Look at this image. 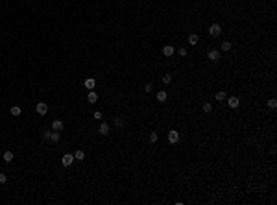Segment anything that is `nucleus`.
Instances as JSON below:
<instances>
[{
	"label": "nucleus",
	"instance_id": "1",
	"mask_svg": "<svg viewBox=\"0 0 277 205\" xmlns=\"http://www.w3.org/2000/svg\"><path fill=\"white\" fill-rule=\"evenodd\" d=\"M209 33H211L213 37H218L220 33H222V26H220V24H216V22H214V24H211V26H209Z\"/></svg>",
	"mask_w": 277,
	"mask_h": 205
},
{
	"label": "nucleus",
	"instance_id": "2",
	"mask_svg": "<svg viewBox=\"0 0 277 205\" xmlns=\"http://www.w3.org/2000/svg\"><path fill=\"white\" fill-rule=\"evenodd\" d=\"M72 163H74V155L72 154H65L63 159H61V164H63V166H70Z\"/></svg>",
	"mask_w": 277,
	"mask_h": 205
},
{
	"label": "nucleus",
	"instance_id": "3",
	"mask_svg": "<svg viewBox=\"0 0 277 205\" xmlns=\"http://www.w3.org/2000/svg\"><path fill=\"white\" fill-rule=\"evenodd\" d=\"M35 109H37V113H39V115H46V113H48V104H45V102H39L37 106H35Z\"/></svg>",
	"mask_w": 277,
	"mask_h": 205
},
{
	"label": "nucleus",
	"instance_id": "4",
	"mask_svg": "<svg viewBox=\"0 0 277 205\" xmlns=\"http://www.w3.org/2000/svg\"><path fill=\"white\" fill-rule=\"evenodd\" d=\"M168 141L172 142V144H175V142L179 141V133H177V129H170V131H168Z\"/></svg>",
	"mask_w": 277,
	"mask_h": 205
},
{
	"label": "nucleus",
	"instance_id": "5",
	"mask_svg": "<svg viewBox=\"0 0 277 205\" xmlns=\"http://www.w3.org/2000/svg\"><path fill=\"white\" fill-rule=\"evenodd\" d=\"M63 128H65V124H63V120H54V122H52V129H54V131H63Z\"/></svg>",
	"mask_w": 277,
	"mask_h": 205
},
{
	"label": "nucleus",
	"instance_id": "6",
	"mask_svg": "<svg viewBox=\"0 0 277 205\" xmlns=\"http://www.w3.org/2000/svg\"><path fill=\"white\" fill-rule=\"evenodd\" d=\"M174 52H175V48H174L172 45H166V46H163V55H166V58L174 55Z\"/></svg>",
	"mask_w": 277,
	"mask_h": 205
},
{
	"label": "nucleus",
	"instance_id": "7",
	"mask_svg": "<svg viewBox=\"0 0 277 205\" xmlns=\"http://www.w3.org/2000/svg\"><path fill=\"white\" fill-rule=\"evenodd\" d=\"M83 85H85V89H89V91H92L96 87V80L94 78H87L85 81H83Z\"/></svg>",
	"mask_w": 277,
	"mask_h": 205
},
{
	"label": "nucleus",
	"instance_id": "8",
	"mask_svg": "<svg viewBox=\"0 0 277 205\" xmlns=\"http://www.w3.org/2000/svg\"><path fill=\"white\" fill-rule=\"evenodd\" d=\"M207 58H209V61H213V63H216V61L220 59V52H218V50H211L209 54H207Z\"/></svg>",
	"mask_w": 277,
	"mask_h": 205
},
{
	"label": "nucleus",
	"instance_id": "9",
	"mask_svg": "<svg viewBox=\"0 0 277 205\" xmlns=\"http://www.w3.org/2000/svg\"><path fill=\"white\" fill-rule=\"evenodd\" d=\"M98 131H100V135H109V124L107 122H102V124H100V128H98Z\"/></svg>",
	"mask_w": 277,
	"mask_h": 205
},
{
	"label": "nucleus",
	"instance_id": "10",
	"mask_svg": "<svg viewBox=\"0 0 277 205\" xmlns=\"http://www.w3.org/2000/svg\"><path fill=\"white\" fill-rule=\"evenodd\" d=\"M227 104H229V107H231V109H236V107L240 106V100L236 98V96H231L229 100H227Z\"/></svg>",
	"mask_w": 277,
	"mask_h": 205
},
{
	"label": "nucleus",
	"instance_id": "11",
	"mask_svg": "<svg viewBox=\"0 0 277 205\" xmlns=\"http://www.w3.org/2000/svg\"><path fill=\"white\" fill-rule=\"evenodd\" d=\"M198 41H200V35H196V33H190V35L187 37L188 45H198Z\"/></svg>",
	"mask_w": 277,
	"mask_h": 205
},
{
	"label": "nucleus",
	"instance_id": "12",
	"mask_svg": "<svg viewBox=\"0 0 277 205\" xmlns=\"http://www.w3.org/2000/svg\"><path fill=\"white\" fill-rule=\"evenodd\" d=\"M87 100H89V104H96V102H98V94H96L94 91H89V94H87Z\"/></svg>",
	"mask_w": 277,
	"mask_h": 205
},
{
	"label": "nucleus",
	"instance_id": "13",
	"mask_svg": "<svg viewBox=\"0 0 277 205\" xmlns=\"http://www.w3.org/2000/svg\"><path fill=\"white\" fill-rule=\"evenodd\" d=\"M74 159H76V161H83V159H85V152H83V150H76Z\"/></svg>",
	"mask_w": 277,
	"mask_h": 205
},
{
	"label": "nucleus",
	"instance_id": "14",
	"mask_svg": "<svg viewBox=\"0 0 277 205\" xmlns=\"http://www.w3.org/2000/svg\"><path fill=\"white\" fill-rule=\"evenodd\" d=\"M166 98H168V94H166L165 91H159V93H157V100H159V102H166Z\"/></svg>",
	"mask_w": 277,
	"mask_h": 205
},
{
	"label": "nucleus",
	"instance_id": "15",
	"mask_svg": "<svg viewBox=\"0 0 277 205\" xmlns=\"http://www.w3.org/2000/svg\"><path fill=\"white\" fill-rule=\"evenodd\" d=\"M20 113H22V109H20L19 106H13L11 107V115L13 116H20Z\"/></svg>",
	"mask_w": 277,
	"mask_h": 205
},
{
	"label": "nucleus",
	"instance_id": "16",
	"mask_svg": "<svg viewBox=\"0 0 277 205\" xmlns=\"http://www.w3.org/2000/svg\"><path fill=\"white\" fill-rule=\"evenodd\" d=\"M13 159H15V155H13V152H6V154H4V161H6V163H11Z\"/></svg>",
	"mask_w": 277,
	"mask_h": 205
},
{
	"label": "nucleus",
	"instance_id": "17",
	"mask_svg": "<svg viewBox=\"0 0 277 205\" xmlns=\"http://www.w3.org/2000/svg\"><path fill=\"white\" fill-rule=\"evenodd\" d=\"M50 141H52V142H59V131H54V129H52V133H50Z\"/></svg>",
	"mask_w": 277,
	"mask_h": 205
},
{
	"label": "nucleus",
	"instance_id": "18",
	"mask_svg": "<svg viewBox=\"0 0 277 205\" xmlns=\"http://www.w3.org/2000/svg\"><path fill=\"white\" fill-rule=\"evenodd\" d=\"M115 124L116 128H124V116H115Z\"/></svg>",
	"mask_w": 277,
	"mask_h": 205
},
{
	"label": "nucleus",
	"instance_id": "19",
	"mask_svg": "<svg viewBox=\"0 0 277 205\" xmlns=\"http://www.w3.org/2000/svg\"><path fill=\"white\" fill-rule=\"evenodd\" d=\"M226 98H227V94L223 93V91H220V93H216V100H218V102H223V100H226Z\"/></svg>",
	"mask_w": 277,
	"mask_h": 205
},
{
	"label": "nucleus",
	"instance_id": "20",
	"mask_svg": "<svg viewBox=\"0 0 277 205\" xmlns=\"http://www.w3.org/2000/svg\"><path fill=\"white\" fill-rule=\"evenodd\" d=\"M170 81H172V76H170V74H163V83L168 85Z\"/></svg>",
	"mask_w": 277,
	"mask_h": 205
},
{
	"label": "nucleus",
	"instance_id": "21",
	"mask_svg": "<svg viewBox=\"0 0 277 205\" xmlns=\"http://www.w3.org/2000/svg\"><path fill=\"white\" fill-rule=\"evenodd\" d=\"M222 50H223V52H229V50H231V43H229V41L222 43Z\"/></svg>",
	"mask_w": 277,
	"mask_h": 205
},
{
	"label": "nucleus",
	"instance_id": "22",
	"mask_svg": "<svg viewBox=\"0 0 277 205\" xmlns=\"http://www.w3.org/2000/svg\"><path fill=\"white\" fill-rule=\"evenodd\" d=\"M268 107L275 109V107H277V100H275V98H270V100H268Z\"/></svg>",
	"mask_w": 277,
	"mask_h": 205
},
{
	"label": "nucleus",
	"instance_id": "23",
	"mask_svg": "<svg viewBox=\"0 0 277 205\" xmlns=\"http://www.w3.org/2000/svg\"><path fill=\"white\" fill-rule=\"evenodd\" d=\"M50 133H52V129H45V131H43V139H45V141H50Z\"/></svg>",
	"mask_w": 277,
	"mask_h": 205
},
{
	"label": "nucleus",
	"instance_id": "24",
	"mask_svg": "<svg viewBox=\"0 0 277 205\" xmlns=\"http://www.w3.org/2000/svg\"><path fill=\"white\" fill-rule=\"evenodd\" d=\"M203 111H205V113H211V111H213V106H211L209 102H205V104H203Z\"/></svg>",
	"mask_w": 277,
	"mask_h": 205
},
{
	"label": "nucleus",
	"instance_id": "25",
	"mask_svg": "<svg viewBox=\"0 0 277 205\" xmlns=\"http://www.w3.org/2000/svg\"><path fill=\"white\" fill-rule=\"evenodd\" d=\"M157 139H159V137H157V133L152 131V133H150V142H157Z\"/></svg>",
	"mask_w": 277,
	"mask_h": 205
},
{
	"label": "nucleus",
	"instance_id": "26",
	"mask_svg": "<svg viewBox=\"0 0 277 205\" xmlns=\"http://www.w3.org/2000/svg\"><path fill=\"white\" fill-rule=\"evenodd\" d=\"M152 89H153V85H152V83H146V87H144V91H146V93H150Z\"/></svg>",
	"mask_w": 277,
	"mask_h": 205
},
{
	"label": "nucleus",
	"instance_id": "27",
	"mask_svg": "<svg viewBox=\"0 0 277 205\" xmlns=\"http://www.w3.org/2000/svg\"><path fill=\"white\" fill-rule=\"evenodd\" d=\"M177 52H179V55H183V58H185V55H187V48H179Z\"/></svg>",
	"mask_w": 277,
	"mask_h": 205
},
{
	"label": "nucleus",
	"instance_id": "28",
	"mask_svg": "<svg viewBox=\"0 0 277 205\" xmlns=\"http://www.w3.org/2000/svg\"><path fill=\"white\" fill-rule=\"evenodd\" d=\"M7 181V177H6V174H0V183H6Z\"/></svg>",
	"mask_w": 277,
	"mask_h": 205
},
{
	"label": "nucleus",
	"instance_id": "29",
	"mask_svg": "<svg viewBox=\"0 0 277 205\" xmlns=\"http://www.w3.org/2000/svg\"><path fill=\"white\" fill-rule=\"evenodd\" d=\"M94 118L100 120V118H102V113H100V111H94Z\"/></svg>",
	"mask_w": 277,
	"mask_h": 205
}]
</instances>
